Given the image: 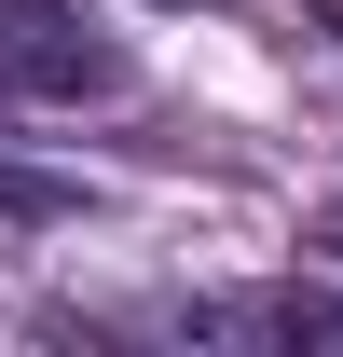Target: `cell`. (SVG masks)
<instances>
[{
    "instance_id": "6da1fadb",
    "label": "cell",
    "mask_w": 343,
    "mask_h": 357,
    "mask_svg": "<svg viewBox=\"0 0 343 357\" xmlns=\"http://www.w3.org/2000/svg\"><path fill=\"white\" fill-rule=\"evenodd\" d=\"M0 83H14V96H110L124 55L96 42L69 0H0Z\"/></svg>"
},
{
    "instance_id": "7a4b0ae2",
    "label": "cell",
    "mask_w": 343,
    "mask_h": 357,
    "mask_svg": "<svg viewBox=\"0 0 343 357\" xmlns=\"http://www.w3.org/2000/svg\"><path fill=\"white\" fill-rule=\"evenodd\" d=\"M178 330L192 344H275V357H302V344H330L343 357V289H220V303H178Z\"/></svg>"
},
{
    "instance_id": "3957f363",
    "label": "cell",
    "mask_w": 343,
    "mask_h": 357,
    "mask_svg": "<svg viewBox=\"0 0 343 357\" xmlns=\"http://www.w3.org/2000/svg\"><path fill=\"white\" fill-rule=\"evenodd\" d=\"M0 206H55V192H42V178H0Z\"/></svg>"
},
{
    "instance_id": "277c9868",
    "label": "cell",
    "mask_w": 343,
    "mask_h": 357,
    "mask_svg": "<svg viewBox=\"0 0 343 357\" xmlns=\"http://www.w3.org/2000/svg\"><path fill=\"white\" fill-rule=\"evenodd\" d=\"M165 14H220V0H165Z\"/></svg>"
},
{
    "instance_id": "5b68a950",
    "label": "cell",
    "mask_w": 343,
    "mask_h": 357,
    "mask_svg": "<svg viewBox=\"0 0 343 357\" xmlns=\"http://www.w3.org/2000/svg\"><path fill=\"white\" fill-rule=\"evenodd\" d=\"M330 248H343V206H330Z\"/></svg>"
}]
</instances>
